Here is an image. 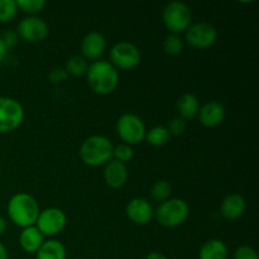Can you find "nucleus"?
<instances>
[{"instance_id": "34", "label": "nucleus", "mask_w": 259, "mask_h": 259, "mask_svg": "<svg viewBox=\"0 0 259 259\" xmlns=\"http://www.w3.org/2000/svg\"><path fill=\"white\" fill-rule=\"evenodd\" d=\"M5 230H7V220L3 217H0V237L4 234Z\"/></svg>"}, {"instance_id": "24", "label": "nucleus", "mask_w": 259, "mask_h": 259, "mask_svg": "<svg viewBox=\"0 0 259 259\" xmlns=\"http://www.w3.org/2000/svg\"><path fill=\"white\" fill-rule=\"evenodd\" d=\"M184 50V40L179 34H168L163 40V51L168 56H177Z\"/></svg>"}, {"instance_id": "33", "label": "nucleus", "mask_w": 259, "mask_h": 259, "mask_svg": "<svg viewBox=\"0 0 259 259\" xmlns=\"http://www.w3.org/2000/svg\"><path fill=\"white\" fill-rule=\"evenodd\" d=\"M0 259H8V250L2 242H0Z\"/></svg>"}, {"instance_id": "30", "label": "nucleus", "mask_w": 259, "mask_h": 259, "mask_svg": "<svg viewBox=\"0 0 259 259\" xmlns=\"http://www.w3.org/2000/svg\"><path fill=\"white\" fill-rule=\"evenodd\" d=\"M50 81L53 83V85H58V83L63 82L65 80H67L68 77V73L66 72L65 68L62 67H57V68H53L50 73Z\"/></svg>"}, {"instance_id": "11", "label": "nucleus", "mask_w": 259, "mask_h": 259, "mask_svg": "<svg viewBox=\"0 0 259 259\" xmlns=\"http://www.w3.org/2000/svg\"><path fill=\"white\" fill-rule=\"evenodd\" d=\"M48 32L50 30H48L47 23L37 15L23 18L17 28L18 37L29 43L42 42L48 35Z\"/></svg>"}, {"instance_id": "35", "label": "nucleus", "mask_w": 259, "mask_h": 259, "mask_svg": "<svg viewBox=\"0 0 259 259\" xmlns=\"http://www.w3.org/2000/svg\"><path fill=\"white\" fill-rule=\"evenodd\" d=\"M5 55H7V48H5V46L3 45L2 39H0V62H2V61L4 60Z\"/></svg>"}, {"instance_id": "19", "label": "nucleus", "mask_w": 259, "mask_h": 259, "mask_svg": "<svg viewBox=\"0 0 259 259\" xmlns=\"http://www.w3.org/2000/svg\"><path fill=\"white\" fill-rule=\"evenodd\" d=\"M177 110H179L180 118H182L184 120L195 118L200 110L199 99L194 94H182L177 100Z\"/></svg>"}, {"instance_id": "10", "label": "nucleus", "mask_w": 259, "mask_h": 259, "mask_svg": "<svg viewBox=\"0 0 259 259\" xmlns=\"http://www.w3.org/2000/svg\"><path fill=\"white\" fill-rule=\"evenodd\" d=\"M67 224V217L65 211L58 207H47L40 210L35 222V227L42 233L43 237H53L65 229Z\"/></svg>"}, {"instance_id": "12", "label": "nucleus", "mask_w": 259, "mask_h": 259, "mask_svg": "<svg viewBox=\"0 0 259 259\" xmlns=\"http://www.w3.org/2000/svg\"><path fill=\"white\" fill-rule=\"evenodd\" d=\"M128 219L137 225H146L154 218V209L143 197H136L128 202L125 207Z\"/></svg>"}, {"instance_id": "20", "label": "nucleus", "mask_w": 259, "mask_h": 259, "mask_svg": "<svg viewBox=\"0 0 259 259\" xmlns=\"http://www.w3.org/2000/svg\"><path fill=\"white\" fill-rule=\"evenodd\" d=\"M35 259H67V252L60 240H45L35 253Z\"/></svg>"}, {"instance_id": "36", "label": "nucleus", "mask_w": 259, "mask_h": 259, "mask_svg": "<svg viewBox=\"0 0 259 259\" xmlns=\"http://www.w3.org/2000/svg\"><path fill=\"white\" fill-rule=\"evenodd\" d=\"M0 177H2V169H0Z\"/></svg>"}, {"instance_id": "22", "label": "nucleus", "mask_w": 259, "mask_h": 259, "mask_svg": "<svg viewBox=\"0 0 259 259\" xmlns=\"http://www.w3.org/2000/svg\"><path fill=\"white\" fill-rule=\"evenodd\" d=\"M89 63L82 56L76 55L72 56L67 60L66 62V72L71 76H75V77H80V76L86 75V71H88Z\"/></svg>"}, {"instance_id": "1", "label": "nucleus", "mask_w": 259, "mask_h": 259, "mask_svg": "<svg viewBox=\"0 0 259 259\" xmlns=\"http://www.w3.org/2000/svg\"><path fill=\"white\" fill-rule=\"evenodd\" d=\"M39 211L40 209L37 200L27 192H18L13 195L7 205L9 219L13 224L22 229L35 225Z\"/></svg>"}, {"instance_id": "14", "label": "nucleus", "mask_w": 259, "mask_h": 259, "mask_svg": "<svg viewBox=\"0 0 259 259\" xmlns=\"http://www.w3.org/2000/svg\"><path fill=\"white\" fill-rule=\"evenodd\" d=\"M197 115H199L200 123L205 128H215L224 121L225 108L220 101H207L206 104L200 106Z\"/></svg>"}, {"instance_id": "5", "label": "nucleus", "mask_w": 259, "mask_h": 259, "mask_svg": "<svg viewBox=\"0 0 259 259\" xmlns=\"http://www.w3.org/2000/svg\"><path fill=\"white\" fill-rule=\"evenodd\" d=\"M162 20L164 27L169 30L171 34H180L186 32L187 28L191 25L192 14L191 9L184 2H169L164 5L162 12Z\"/></svg>"}, {"instance_id": "28", "label": "nucleus", "mask_w": 259, "mask_h": 259, "mask_svg": "<svg viewBox=\"0 0 259 259\" xmlns=\"http://www.w3.org/2000/svg\"><path fill=\"white\" fill-rule=\"evenodd\" d=\"M233 259H259V257L254 248L249 245H240L235 249Z\"/></svg>"}, {"instance_id": "16", "label": "nucleus", "mask_w": 259, "mask_h": 259, "mask_svg": "<svg viewBox=\"0 0 259 259\" xmlns=\"http://www.w3.org/2000/svg\"><path fill=\"white\" fill-rule=\"evenodd\" d=\"M245 200L239 194H230L224 197L220 205V212L228 220H237L244 214Z\"/></svg>"}, {"instance_id": "6", "label": "nucleus", "mask_w": 259, "mask_h": 259, "mask_svg": "<svg viewBox=\"0 0 259 259\" xmlns=\"http://www.w3.org/2000/svg\"><path fill=\"white\" fill-rule=\"evenodd\" d=\"M116 133L123 143L134 146L144 141L147 129L143 120L138 115L132 113L123 114L116 121Z\"/></svg>"}, {"instance_id": "21", "label": "nucleus", "mask_w": 259, "mask_h": 259, "mask_svg": "<svg viewBox=\"0 0 259 259\" xmlns=\"http://www.w3.org/2000/svg\"><path fill=\"white\" fill-rule=\"evenodd\" d=\"M171 134L164 125H156L147 131L144 141L153 147H163L169 142Z\"/></svg>"}, {"instance_id": "8", "label": "nucleus", "mask_w": 259, "mask_h": 259, "mask_svg": "<svg viewBox=\"0 0 259 259\" xmlns=\"http://www.w3.org/2000/svg\"><path fill=\"white\" fill-rule=\"evenodd\" d=\"M141 62V51L134 43L121 40L110 50V63L116 70H132Z\"/></svg>"}, {"instance_id": "3", "label": "nucleus", "mask_w": 259, "mask_h": 259, "mask_svg": "<svg viewBox=\"0 0 259 259\" xmlns=\"http://www.w3.org/2000/svg\"><path fill=\"white\" fill-rule=\"evenodd\" d=\"M114 146L104 136H91L82 142L80 147V158L86 166H105L113 159Z\"/></svg>"}, {"instance_id": "15", "label": "nucleus", "mask_w": 259, "mask_h": 259, "mask_svg": "<svg viewBox=\"0 0 259 259\" xmlns=\"http://www.w3.org/2000/svg\"><path fill=\"white\" fill-rule=\"evenodd\" d=\"M104 181L110 189H120L125 185L128 180V168L126 164L116 161V159H110L108 163L104 166Z\"/></svg>"}, {"instance_id": "7", "label": "nucleus", "mask_w": 259, "mask_h": 259, "mask_svg": "<svg viewBox=\"0 0 259 259\" xmlns=\"http://www.w3.org/2000/svg\"><path fill=\"white\" fill-rule=\"evenodd\" d=\"M24 120L22 104L13 98L0 96V133H10Z\"/></svg>"}, {"instance_id": "13", "label": "nucleus", "mask_w": 259, "mask_h": 259, "mask_svg": "<svg viewBox=\"0 0 259 259\" xmlns=\"http://www.w3.org/2000/svg\"><path fill=\"white\" fill-rule=\"evenodd\" d=\"M106 50V40L101 33L90 32L82 38L81 42V56L86 61H99Z\"/></svg>"}, {"instance_id": "32", "label": "nucleus", "mask_w": 259, "mask_h": 259, "mask_svg": "<svg viewBox=\"0 0 259 259\" xmlns=\"http://www.w3.org/2000/svg\"><path fill=\"white\" fill-rule=\"evenodd\" d=\"M144 259H168L161 252H151L144 257Z\"/></svg>"}, {"instance_id": "26", "label": "nucleus", "mask_w": 259, "mask_h": 259, "mask_svg": "<svg viewBox=\"0 0 259 259\" xmlns=\"http://www.w3.org/2000/svg\"><path fill=\"white\" fill-rule=\"evenodd\" d=\"M18 13L15 0H0V23H7L14 19Z\"/></svg>"}, {"instance_id": "25", "label": "nucleus", "mask_w": 259, "mask_h": 259, "mask_svg": "<svg viewBox=\"0 0 259 259\" xmlns=\"http://www.w3.org/2000/svg\"><path fill=\"white\" fill-rule=\"evenodd\" d=\"M17 7L29 15H37L46 7L45 0H17Z\"/></svg>"}, {"instance_id": "23", "label": "nucleus", "mask_w": 259, "mask_h": 259, "mask_svg": "<svg viewBox=\"0 0 259 259\" xmlns=\"http://www.w3.org/2000/svg\"><path fill=\"white\" fill-rule=\"evenodd\" d=\"M172 192V187L168 181L166 180H159V181L154 182V185L151 189V196L154 201L157 202H163L169 199Z\"/></svg>"}, {"instance_id": "27", "label": "nucleus", "mask_w": 259, "mask_h": 259, "mask_svg": "<svg viewBox=\"0 0 259 259\" xmlns=\"http://www.w3.org/2000/svg\"><path fill=\"white\" fill-rule=\"evenodd\" d=\"M134 157V151L133 147L129 146V144L120 143L118 146H114L113 149V159L121 162V163L126 164L128 162H131Z\"/></svg>"}, {"instance_id": "29", "label": "nucleus", "mask_w": 259, "mask_h": 259, "mask_svg": "<svg viewBox=\"0 0 259 259\" xmlns=\"http://www.w3.org/2000/svg\"><path fill=\"white\" fill-rule=\"evenodd\" d=\"M167 129H168L171 136H181L185 132V129H186V120H184L180 116H176V118H174L169 121Z\"/></svg>"}, {"instance_id": "17", "label": "nucleus", "mask_w": 259, "mask_h": 259, "mask_svg": "<svg viewBox=\"0 0 259 259\" xmlns=\"http://www.w3.org/2000/svg\"><path fill=\"white\" fill-rule=\"evenodd\" d=\"M45 242V237L35 225L22 229L19 235V244L27 253H37Z\"/></svg>"}, {"instance_id": "4", "label": "nucleus", "mask_w": 259, "mask_h": 259, "mask_svg": "<svg viewBox=\"0 0 259 259\" xmlns=\"http://www.w3.org/2000/svg\"><path fill=\"white\" fill-rule=\"evenodd\" d=\"M189 204L182 199H168L154 210V218L163 228H177L189 218Z\"/></svg>"}, {"instance_id": "2", "label": "nucleus", "mask_w": 259, "mask_h": 259, "mask_svg": "<svg viewBox=\"0 0 259 259\" xmlns=\"http://www.w3.org/2000/svg\"><path fill=\"white\" fill-rule=\"evenodd\" d=\"M88 85L98 95H109L119 83V72L110 62L99 60L89 65L86 71Z\"/></svg>"}, {"instance_id": "31", "label": "nucleus", "mask_w": 259, "mask_h": 259, "mask_svg": "<svg viewBox=\"0 0 259 259\" xmlns=\"http://www.w3.org/2000/svg\"><path fill=\"white\" fill-rule=\"evenodd\" d=\"M0 39H2L3 45L5 46V48H7V51H8L9 48H13L15 45H17L18 34H17V32H14V30L9 29L0 35Z\"/></svg>"}, {"instance_id": "9", "label": "nucleus", "mask_w": 259, "mask_h": 259, "mask_svg": "<svg viewBox=\"0 0 259 259\" xmlns=\"http://www.w3.org/2000/svg\"><path fill=\"white\" fill-rule=\"evenodd\" d=\"M187 45L196 50L210 48L218 39V30L212 24L206 22L194 23L185 32Z\"/></svg>"}, {"instance_id": "18", "label": "nucleus", "mask_w": 259, "mask_h": 259, "mask_svg": "<svg viewBox=\"0 0 259 259\" xmlns=\"http://www.w3.org/2000/svg\"><path fill=\"white\" fill-rule=\"evenodd\" d=\"M228 247L222 239H210L201 245L199 259H228Z\"/></svg>"}]
</instances>
